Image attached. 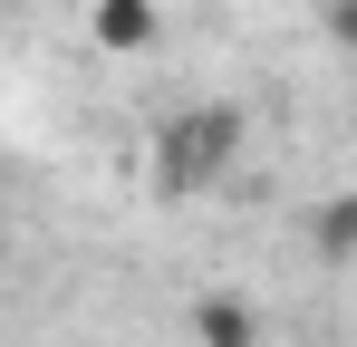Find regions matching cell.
<instances>
[{
    "label": "cell",
    "mask_w": 357,
    "mask_h": 347,
    "mask_svg": "<svg viewBox=\"0 0 357 347\" xmlns=\"http://www.w3.org/2000/svg\"><path fill=\"white\" fill-rule=\"evenodd\" d=\"M241 155V116L232 107H183L165 125V145H155V174H165V193H193V183H213V174Z\"/></svg>",
    "instance_id": "obj_1"
},
{
    "label": "cell",
    "mask_w": 357,
    "mask_h": 347,
    "mask_svg": "<svg viewBox=\"0 0 357 347\" xmlns=\"http://www.w3.org/2000/svg\"><path fill=\"white\" fill-rule=\"evenodd\" d=\"M97 39L107 49H145L155 39V0H97Z\"/></svg>",
    "instance_id": "obj_2"
},
{
    "label": "cell",
    "mask_w": 357,
    "mask_h": 347,
    "mask_svg": "<svg viewBox=\"0 0 357 347\" xmlns=\"http://www.w3.org/2000/svg\"><path fill=\"white\" fill-rule=\"evenodd\" d=\"M203 338L213 347H251V309L241 299H203Z\"/></svg>",
    "instance_id": "obj_3"
}]
</instances>
